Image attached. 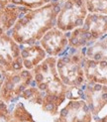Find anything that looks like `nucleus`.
<instances>
[{"label":"nucleus","instance_id":"nucleus-1","mask_svg":"<svg viewBox=\"0 0 107 122\" xmlns=\"http://www.w3.org/2000/svg\"><path fill=\"white\" fill-rule=\"evenodd\" d=\"M63 3L52 1L42 7L30 9L23 14L8 33L19 45L39 44L43 36L57 25Z\"/></svg>","mask_w":107,"mask_h":122},{"label":"nucleus","instance_id":"nucleus-2","mask_svg":"<svg viewBox=\"0 0 107 122\" xmlns=\"http://www.w3.org/2000/svg\"><path fill=\"white\" fill-rule=\"evenodd\" d=\"M56 57L48 56L32 71L35 84L45 93L42 110L53 116L58 114L59 107L67 99V86L61 80L57 70Z\"/></svg>","mask_w":107,"mask_h":122},{"label":"nucleus","instance_id":"nucleus-3","mask_svg":"<svg viewBox=\"0 0 107 122\" xmlns=\"http://www.w3.org/2000/svg\"><path fill=\"white\" fill-rule=\"evenodd\" d=\"M85 48L73 49L68 47L65 52L57 59V70L62 81L67 86H82L86 82L83 63Z\"/></svg>","mask_w":107,"mask_h":122},{"label":"nucleus","instance_id":"nucleus-4","mask_svg":"<svg viewBox=\"0 0 107 122\" xmlns=\"http://www.w3.org/2000/svg\"><path fill=\"white\" fill-rule=\"evenodd\" d=\"M107 34V15L90 13L86 16L82 26L69 32L68 47L82 49L92 45Z\"/></svg>","mask_w":107,"mask_h":122},{"label":"nucleus","instance_id":"nucleus-5","mask_svg":"<svg viewBox=\"0 0 107 122\" xmlns=\"http://www.w3.org/2000/svg\"><path fill=\"white\" fill-rule=\"evenodd\" d=\"M87 0H68L63 3L57 18L56 27L64 33L82 26L88 15Z\"/></svg>","mask_w":107,"mask_h":122},{"label":"nucleus","instance_id":"nucleus-6","mask_svg":"<svg viewBox=\"0 0 107 122\" xmlns=\"http://www.w3.org/2000/svg\"><path fill=\"white\" fill-rule=\"evenodd\" d=\"M36 85L32 71L23 69L18 71H7L5 81L0 88V98L6 103L21 97L29 86Z\"/></svg>","mask_w":107,"mask_h":122},{"label":"nucleus","instance_id":"nucleus-7","mask_svg":"<svg viewBox=\"0 0 107 122\" xmlns=\"http://www.w3.org/2000/svg\"><path fill=\"white\" fill-rule=\"evenodd\" d=\"M0 65L7 71H18L24 69L21 48L8 31L0 26Z\"/></svg>","mask_w":107,"mask_h":122},{"label":"nucleus","instance_id":"nucleus-8","mask_svg":"<svg viewBox=\"0 0 107 122\" xmlns=\"http://www.w3.org/2000/svg\"><path fill=\"white\" fill-rule=\"evenodd\" d=\"M93 115L83 99L68 100L61 110L55 122H92Z\"/></svg>","mask_w":107,"mask_h":122},{"label":"nucleus","instance_id":"nucleus-9","mask_svg":"<svg viewBox=\"0 0 107 122\" xmlns=\"http://www.w3.org/2000/svg\"><path fill=\"white\" fill-rule=\"evenodd\" d=\"M81 87L84 100L93 115V119H95L107 106V85L86 81Z\"/></svg>","mask_w":107,"mask_h":122},{"label":"nucleus","instance_id":"nucleus-10","mask_svg":"<svg viewBox=\"0 0 107 122\" xmlns=\"http://www.w3.org/2000/svg\"><path fill=\"white\" fill-rule=\"evenodd\" d=\"M68 33L54 27L49 30L39 42L49 57H59L68 47Z\"/></svg>","mask_w":107,"mask_h":122},{"label":"nucleus","instance_id":"nucleus-11","mask_svg":"<svg viewBox=\"0 0 107 122\" xmlns=\"http://www.w3.org/2000/svg\"><path fill=\"white\" fill-rule=\"evenodd\" d=\"M83 70L87 82L107 85V61H95L85 57Z\"/></svg>","mask_w":107,"mask_h":122},{"label":"nucleus","instance_id":"nucleus-12","mask_svg":"<svg viewBox=\"0 0 107 122\" xmlns=\"http://www.w3.org/2000/svg\"><path fill=\"white\" fill-rule=\"evenodd\" d=\"M20 48L24 69L29 71H33L48 57L46 51L40 44L20 45Z\"/></svg>","mask_w":107,"mask_h":122},{"label":"nucleus","instance_id":"nucleus-13","mask_svg":"<svg viewBox=\"0 0 107 122\" xmlns=\"http://www.w3.org/2000/svg\"><path fill=\"white\" fill-rule=\"evenodd\" d=\"M30 9L23 6H17V5H8L4 9H2V22L1 27L5 31H9L15 25L16 21L19 18L28 12Z\"/></svg>","mask_w":107,"mask_h":122},{"label":"nucleus","instance_id":"nucleus-14","mask_svg":"<svg viewBox=\"0 0 107 122\" xmlns=\"http://www.w3.org/2000/svg\"><path fill=\"white\" fill-rule=\"evenodd\" d=\"M85 57L95 61H107V34L85 48Z\"/></svg>","mask_w":107,"mask_h":122},{"label":"nucleus","instance_id":"nucleus-15","mask_svg":"<svg viewBox=\"0 0 107 122\" xmlns=\"http://www.w3.org/2000/svg\"><path fill=\"white\" fill-rule=\"evenodd\" d=\"M52 1L55 0H0V10L4 9L8 5H17L27 7L29 9H36Z\"/></svg>","mask_w":107,"mask_h":122},{"label":"nucleus","instance_id":"nucleus-16","mask_svg":"<svg viewBox=\"0 0 107 122\" xmlns=\"http://www.w3.org/2000/svg\"><path fill=\"white\" fill-rule=\"evenodd\" d=\"M21 97L29 101L30 103H32V104L42 106L44 103L45 93L43 91H41L36 85H31L22 93Z\"/></svg>","mask_w":107,"mask_h":122},{"label":"nucleus","instance_id":"nucleus-17","mask_svg":"<svg viewBox=\"0 0 107 122\" xmlns=\"http://www.w3.org/2000/svg\"><path fill=\"white\" fill-rule=\"evenodd\" d=\"M86 3L88 12L107 15V0H87Z\"/></svg>","mask_w":107,"mask_h":122},{"label":"nucleus","instance_id":"nucleus-18","mask_svg":"<svg viewBox=\"0 0 107 122\" xmlns=\"http://www.w3.org/2000/svg\"><path fill=\"white\" fill-rule=\"evenodd\" d=\"M67 99L68 100H77L83 99L84 100V93L81 86H70L67 92Z\"/></svg>","mask_w":107,"mask_h":122},{"label":"nucleus","instance_id":"nucleus-19","mask_svg":"<svg viewBox=\"0 0 107 122\" xmlns=\"http://www.w3.org/2000/svg\"><path fill=\"white\" fill-rule=\"evenodd\" d=\"M94 122H107V108H104L99 116L94 119Z\"/></svg>","mask_w":107,"mask_h":122},{"label":"nucleus","instance_id":"nucleus-20","mask_svg":"<svg viewBox=\"0 0 107 122\" xmlns=\"http://www.w3.org/2000/svg\"><path fill=\"white\" fill-rule=\"evenodd\" d=\"M6 75H7V71H6L3 66L0 65V88H1L2 84L5 81V77H6Z\"/></svg>","mask_w":107,"mask_h":122},{"label":"nucleus","instance_id":"nucleus-21","mask_svg":"<svg viewBox=\"0 0 107 122\" xmlns=\"http://www.w3.org/2000/svg\"><path fill=\"white\" fill-rule=\"evenodd\" d=\"M9 122H22V121H20V120H18V119H16V118H14V117H12L11 115H10V121Z\"/></svg>","mask_w":107,"mask_h":122},{"label":"nucleus","instance_id":"nucleus-22","mask_svg":"<svg viewBox=\"0 0 107 122\" xmlns=\"http://www.w3.org/2000/svg\"><path fill=\"white\" fill-rule=\"evenodd\" d=\"M1 22H2V11L0 10V26H1Z\"/></svg>","mask_w":107,"mask_h":122},{"label":"nucleus","instance_id":"nucleus-23","mask_svg":"<svg viewBox=\"0 0 107 122\" xmlns=\"http://www.w3.org/2000/svg\"><path fill=\"white\" fill-rule=\"evenodd\" d=\"M55 1H59V2L63 3V2H65V1H68V0H55Z\"/></svg>","mask_w":107,"mask_h":122}]
</instances>
